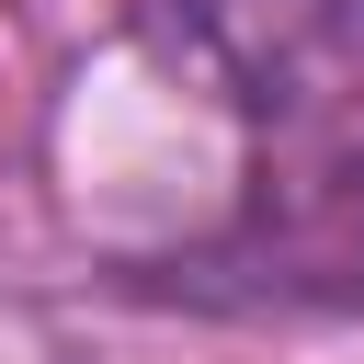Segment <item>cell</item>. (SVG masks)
I'll return each mask as SVG.
<instances>
[{
  "instance_id": "6da1fadb",
  "label": "cell",
  "mask_w": 364,
  "mask_h": 364,
  "mask_svg": "<svg viewBox=\"0 0 364 364\" xmlns=\"http://www.w3.org/2000/svg\"><path fill=\"white\" fill-rule=\"evenodd\" d=\"M136 23L239 114H318L364 80V0H136Z\"/></svg>"
}]
</instances>
